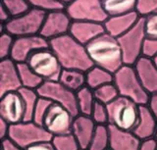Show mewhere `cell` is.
<instances>
[{
    "mask_svg": "<svg viewBox=\"0 0 157 150\" xmlns=\"http://www.w3.org/2000/svg\"><path fill=\"white\" fill-rule=\"evenodd\" d=\"M46 13L32 8L24 15L10 19L6 24H1V32L5 31L14 37L40 35Z\"/></svg>",
    "mask_w": 157,
    "mask_h": 150,
    "instance_id": "5",
    "label": "cell"
},
{
    "mask_svg": "<svg viewBox=\"0 0 157 150\" xmlns=\"http://www.w3.org/2000/svg\"><path fill=\"white\" fill-rule=\"evenodd\" d=\"M109 127L110 150H139L141 140L130 130H123L118 128Z\"/></svg>",
    "mask_w": 157,
    "mask_h": 150,
    "instance_id": "20",
    "label": "cell"
},
{
    "mask_svg": "<svg viewBox=\"0 0 157 150\" xmlns=\"http://www.w3.org/2000/svg\"><path fill=\"white\" fill-rule=\"evenodd\" d=\"M80 150H83V149H80Z\"/></svg>",
    "mask_w": 157,
    "mask_h": 150,
    "instance_id": "48",
    "label": "cell"
},
{
    "mask_svg": "<svg viewBox=\"0 0 157 150\" xmlns=\"http://www.w3.org/2000/svg\"><path fill=\"white\" fill-rule=\"evenodd\" d=\"M15 37L7 32H1L0 33V59L10 58L14 44Z\"/></svg>",
    "mask_w": 157,
    "mask_h": 150,
    "instance_id": "33",
    "label": "cell"
},
{
    "mask_svg": "<svg viewBox=\"0 0 157 150\" xmlns=\"http://www.w3.org/2000/svg\"><path fill=\"white\" fill-rule=\"evenodd\" d=\"M104 32L105 28L102 23L73 21L69 33L80 43L86 45Z\"/></svg>",
    "mask_w": 157,
    "mask_h": 150,
    "instance_id": "17",
    "label": "cell"
},
{
    "mask_svg": "<svg viewBox=\"0 0 157 150\" xmlns=\"http://www.w3.org/2000/svg\"><path fill=\"white\" fill-rule=\"evenodd\" d=\"M32 8H36L45 13H50L53 11L63 10L66 6L59 0H29Z\"/></svg>",
    "mask_w": 157,
    "mask_h": 150,
    "instance_id": "32",
    "label": "cell"
},
{
    "mask_svg": "<svg viewBox=\"0 0 157 150\" xmlns=\"http://www.w3.org/2000/svg\"><path fill=\"white\" fill-rule=\"evenodd\" d=\"M93 92H94V97L97 102H100L105 105L111 103L112 101H114L117 97L120 96L119 91H118L114 83L102 85L93 90Z\"/></svg>",
    "mask_w": 157,
    "mask_h": 150,
    "instance_id": "29",
    "label": "cell"
},
{
    "mask_svg": "<svg viewBox=\"0 0 157 150\" xmlns=\"http://www.w3.org/2000/svg\"><path fill=\"white\" fill-rule=\"evenodd\" d=\"M22 88L18 64L11 58L0 62V96Z\"/></svg>",
    "mask_w": 157,
    "mask_h": 150,
    "instance_id": "15",
    "label": "cell"
},
{
    "mask_svg": "<svg viewBox=\"0 0 157 150\" xmlns=\"http://www.w3.org/2000/svg\"><path fill=\"white\" fill-rule=\"evenodd\" d=\"M96 126L97 125L91 119L90 116L80 114L74 118L71 133L77 139L81 149L87 150Z\"/></svg>",
    "mask_w": 157,
    "mask_h": 150,
    "instance_id": "18",
    "label": "cell"
},
{
    "mask_svg": "<svg viewBox=\"0 0 157 150\" xmlns=\"http://www.w3.org/2000/svg\"><path fill=\"white\" fill-rule=\"evenodd\" d=\"M139 150H157V142L154 138L142 140Z\"/></svg>",
    "mask_w": 157,
    "mask_h": 150,
    "instance_id": "40",
    "label": "cell"
},
{
    "mask_svg": "<svg viewBox=\"0 0 157 150\" xmlns=\"http://www.w3.org/2000/svg\"><path fill=\"white\" fill-rule=\"evenodd\" d=\"M51 104H52V102L50 100L39 96V99H38L36 106V108H34V111H33V122L41 126L42 121H43L44 117H45V115H46L47 111H48Z\"/></svg>",
    "mask_w": 157,
    "mask_h": 150,
    "instance_id": "35",
    "label": "cell"
},
{
    "mask_svg": "<svg viewBox=\"0 0 157 150\" xmlns=\"http://www.w3.org/2000/svg\"><path fill=\"white\" fill-rule=\"evenodd\" d=\"M110 134L108 125H97L87 150H108Z\"/></svg>",
    "mask_w": 157,
    "mask_h": 150,
    "instance_id": "27",
    "label": "cell"
},
{
    "mask_svg": "<svg viewBox=\"0 0 157 150\" xmlns=\"http://www.w3.org/2000/svg\"><path fill=\"white\" fill-rule=\"evenodd\" d=\"M27 64L44 81H58L63 71L55 53L50 47L39 49L29 56Z\"/></svg>",
    "mask_w": 157,
    "mask_h": 150,
    "instance_id": "8",
    "label": "cell"
},
{
    "mask_svg": "<svg viewBox=\"0 0 157 150\" xmlns=\"http://www.w3.org/2000/svg\"><path fill=\"white\" fill-rule=\"evenodd\" d=\"M26 110L21 93L18 91L0 96V118L10 125H16L25 121Z\"/></svg>",
    "mask_w": 157,
    "mask_h": 150,
    "instance_id": "13",
    "label": "cell"
},
{
    "mask_svg": "<svg viewBox=\"0 0 157 150\" xmlns=\"http://www.w3.org/2000/svg\"><path fill=\"white\" fill-rule=\"evenodd\" d=\"M49 47L55 53L63 69L87 72L93 66L86 45L76 40L70 33L49 40Z\"/></svg>",
    "mask_w": 157,
    "mask_h": 150,
    "instance_id": "1",
    "label": "cell"
},
{
    "mask_svg": "<svg viewBox=\"0 0 157 150\" xmlns=\"http://www.w3.org/2000/svg\"><path fill=\"white\" fill-rule=\"evenodd\" d=\"M154 139L156 140V142H157V132H156V134H155V137H154Z\"/></svg>",
    "mask_w": 157,
    "mask_h": 150,
    "instance_id": "47",
    "label": "cell"
},
{
    "mask_svg": "<svg viewBox=\"0 0 157 150\" xmlns=\"http://www.w3.org/2000/svg\"><path fill=\"white\" fill-rule=\"evenodd\" d=\"M113 83L120 96L131 99L140 106L148 104L150 95L142 86L134 66L123 65L114 73Z\"/></svg>",
    "mask_w": 157,
    "mask_h": 150,
    "instance_id": "3",
    "label": "cell"
},
{
    "mask_svg": "<svg viewBox=\"0 0 157 150\" xmlns=\"http://www.w3.org/2000/svg\"><path fill=\"white\" fill-rule=\"evenodd\" d=\"M63 5H65V6H67V5H69V4H71L72 2H74L75 0H59Z\"/></svg>",
    "mask_w": 157,
    "mask_h": 150,
    "instance_id": "45",
    "label": "cell"
},
{
    "mask_svg": "<svg viewBox=\"0 0 157 150\" xmlns=\"http://www.w3.org/2000/svg\"><path fill=\"white\" fill-rule=\"evenodd\" d=\"M19 92L22 95L24 105H25V110H26L25 121H33V111L39 99V94L37 92V90L22 88L19 89Z\"/></svg>",
    "mask_w": 157,
    "mask_h": 150,
    "instance_id": "28",
    "label": "cell"
},
{
    "mask_svg": "<svg viewBox=\"0 0 157 150\" xmlns=\"http://www.w3.org/2000/svg\"><path fill=\"white\" fill-rule=\"evenodd\" d=\"M152 60H153V61H154V63H155V64L157 65V55H156V56L153 58V59H152Z\"/></svg>",
    "mask_w": 157,
    "mask_h": 150,
    "instance_id": "46",
    "label": "cell"
},
{
    "mask_svg": "<svg viewBox=\"0 0 157 150\" xmlns=\"http://www.w3.org/2000/svg\"><path fill=\"white\" fill-rule=\"evenodd\" d=\"M102 5L109 16L128 14L136 10V0H102Z\"/></svg>",
    "mask_w": 157,
    "mask_h": 150,
    "instance_id": "24",
    "label": "cell"
},
{
    "mask_svg": "<svg viewBox=\"0 0 157 150\" xmlns=\"http://www.w3.org/2000/svg\"><path fill=\"white\" fill-rule=\"evenodd\" d=\"M145 38L144 17H140L130 31L117 38L122 50L124 65L134 66L142 56Z\"/></svg>",
    "mask_w": 157,
    "mask_h": 150,
    "instance_id": "6",
    "label": "cell"
},
{
    "mask_svg": "<svg viewBox=\"0 0 157 150\" xmlns=\"http://www.w3.org/2000/svg\"><path fill=\"white\" fill-rule=\"evenodd\" d=\"M77 102L78 108V115L90 116L96 100L94 97V92L88 86H83L82 88L78 90L77 92Z\"/></svg>",
    "mask_w": 157,
    "mask_h": 150,
    "instance_id": "26",
    "label": "cell"
},
{
    "mask_svg": "<svg viewBox=\"0 0 157 150\" xmlns=\"http://www.w3.org/2000/svg\"><path fill=\"white\" fill-rule=\"evenodd\" d=\"M140 16L136 11L117 16H109L103 23L105 32L118 38L128 31H130L140 20Z\"/></svg>",
    "mask_w": 157,
    "mask_h": 150,
    "instance_id": "19",
    "label": "cell"
},
{
    "mask_svg": "<svg viewBox=\"0 0 157 150\" xmlns=\"http://www.w3.org/2000/svg\"><path fill=\"white\" fill-rule=\"evenodd\" d=\"M72 22V19L65 9L46 13L40 36L47 40H51L53 38L68 35L70 32Z\"/></svg>",
    "mask_w": 157,
    "mask_h": 150,
    "instance_id": "14",
    "label": "cell"
},
{
    "mask_svg": "<svg viewBox=\"0 0 157 150\" xmlns=\"http://www.w3.org/2000/svg\"><path fill=\"white\" fill-rule=\"evenodd\" d=\"M46 47H49V40L40 35L15 37L10 58L17 64L27 63L33 53Z\"/></svg>",
    "mask_w": 157,
    "mask_h": 150,
    "instance_id": "12",
    "label": "cell"
},
{
    "mask_svg": "<svg viewBox=\"0 0 157 150\" xmlns=\"http://www.w3.org/2000/svg\"><path fill=\"white\" fill-rule=\"evenodd\" d=\"M10 19H12V18L10 16L8 10L4 7V5L1 4V8H0V22L4 25V24H6Z\"/></svg>",
    "mask_w": 157,
    "mask_h": 150,
    "instance_id": "44",
    "label": "cell"
},
{
    "mask_svg": "<svg viewBox=\"0 0 157 150\" xmlns=\"http://www.w3.org/2000/svg\"><path fill=\"white\" fill-rule=\"evenodd\" d=\"M20 80H21L22 88L37 90L43 84V80L34 72L27 63L18 64Z\"/></svg>",
    "mask_w": 157,
    "mask_h": 150,
    "instance_id": "25",
    "label": "cell"
},
{
    "mask_svg": "<svg viewBox=\"0 0 157 150\" xmlns=\"http://www.w3.org/2000/svg\"><path fill=\"white\" fill-rule=\"evenodd\" d=\"M10 124H8L6 121L0 118V138L1 140L8 137L9 130H10Z\"/></svg>",
    "mask_w": 157,
    "mask_h": 150,
    "instance_id": "42",
    "label": "cell"
},
{
    "mask_svg": "<svg viewBox=\"0 0 157 150\" xmlns=\"http://www.w3.org/2000/svg\"><path fill=\"white\" fill-rule=\"evenodd\" d=\"M37 92L41 97L68 109L74 117L78 115L76 92L64 86L59 81H43L40 88L37 89Z\"/></svg>",
    "mask_w": 157,
    "mask_h": 150,
    "instance_id": "9",
    "label": "cell"
},
{
    "mask_svg": "<svg viewBox=\"0 0 157 150\" xmlns=\"http://www.w3.org/2000/svg\"><path fill=\"white\" fill-rule=\"evenodd\" d=\"M1 150H26V149H24L21 146L17 145L16 143H14L12 140H10L9 138H5L2 140Z\"/></svg>",
    "mask_w": 157,
    "mask_h": 150,
    "instance_id": "41",
    "label": "cell"
},
{
    "mask_svg": "<svg viewBox=\"0 0 157 150\" xmlns=\"http://www.w3.org/2000/svg\"><path fill=\"white\" fill-rule=\"evenodd\" d=\"M26 150H56V149L54 148L51 140H48V141H41L36 144H33L28 148H26Z\"/></svg>",
    "mask_w": 157,
    "mask_h": 150,
    "instance_id": "39",
    "label": "cell"
},
{
    "mask_svg": "<svg viewBox=\"0 0 157 150\" xmlns=\"http://www.w3.org/2000/svg\"><path fill=\"white\" fill-rule=\"evenodd\" d=\"M140 17L157 11V0H136V10Z\"/></svg>",
    "mask_w": 157,
    "mask_h": 150,
    "instance_id": "37",
    "label": "cell"
},
{
    "mask_svg": "<svg viewBox=\"0 0 157 150\" xmlns=\"http://www.w3.org/2000/svg\"><path fill=\"white\" fill-rule=\"evenodd\" d=\"M140 105L123 96L117 97L107 105L109 123L108 125L123 130L132 132L139 122Z\"/></svg>",
    "mask_w": 157,
    "mask_h": 150,
    "instance_id": "4",
    "label": "cell"
},
{
    "mask_svg": "<svg viewBox=\"0 0 157 150\" xmlns=\"http://www.w3.org/2000/svg\"><path fill=\"white\" fill-rule=\"evenodd\" d=\"M2 5L8 10L11 18L24 15L32 9L29 0H2Z\"/></svg>",
    "mask_w": 157,
    "mask_h": 150,
    "instance_id": "31",
    "label": "cell"
},
{
    "mask_svg": "<svg viewBox=\"0 0 157 150\" xmlns=\"http://www.w3.org/2000/svg\"><path fill=\"white\" fill-rule=\"evenodd\" d=\"M90 117L96 125H108V123H109V116H108L107 105L96 101L91 111Z\"/></svg>",
    "mask_w": 157,
    "mask_h": 150,
    "instance_id": "34",
    "label": "cell"
},
{
    "mask_svg": "<svg viewBox=\"0 0 157 150\" xmlns=\"http://www.w3.org/2000/svg\"><path fill=\"white\" fill-rule=\"evenodd\" d=\"M146 37L157 38V11L144 17Z\"/></svg>",
    "mask_w": 157,
    "mask_h": 150,
    "instance_id": "36",
    "label": "cell"
},
{
    "mask_svg": "<svg viewBox=\"0 0 157 150\" xmlns=\"http://www.w3.org/2000/svg\"><path fill=\"white\" fill-rule=\"evenodd\" d=\"M51 142L54 148L56 150H80V145H78L75 137L70 133L54 135L51 138Z\"/></svg>",
    "mask_w": 157,
    "mask_h": 150,
    "instance_id": "30",
    "label": "cell"
},
{
    "mask_svg": "<svg viewBox=\"0 0 157 150\" xmlns=\"http://www.w3.org/2000/svg\"><path fill=\"white\" fill-rule=\"evenodd\" d=\"M86 47L93 66L103 68L114 74L124 65L122 50L117 37L107 32L96 37Z\"/></svg>",
    "mask_w": 157,
    "mask_h": 150,
    "instance_id": "2",
    "label": "cell"
},
{
    "mask_svg": "<svg viewBox=\"0 0 157 150\" xmlns=\"http://www.w3.org/2000/svg\"><path fill=\"white\" fill-rule=\"evenodd\" d=\"M72 21L104 23L108 15L102 5V0H75L65 8Z\"/></svg>",
    "mask_w": 157,
    "mask_h": 150,
    "instance_id": "10",
    "label": "cell"
},
{
    "mask_svg": "<svg viewBox=\"0 0 157 150\" xmlns=\"http://www.w3.org/2000/svg\"><path fill=\"white\" fill-rule=\"evenodd\" d=\"M147 106H148L149 109L152 111V113L154 114V116L157 119V93L150 95V98H149Z\"/></svg>",
    "mask_w": 157,
    "mask_h": 150,
    "instance_id": "43",
    "label": "cell"
},
{
    "mask_svg": "<svg viewBox=\"0 0 157 150\" xmlns=\"http://www.w3.org/2000/svg\"><path fill=\"white\" fill-rule=\"evenodd\" d=\"M108 150H110V149H108Z\"/></svg>",
    "mask_w": 157,
    "mask_h": 150,
    "instance_id": "49",
    "label": "cell"
},
{
    "mask_svg": "<svg viewBox=\"0 0 157 150\" xmlns=\"http://www.w3.org/2000/svg\"><path fill=\"white\" fill-rule=\"evenodd\" d=\"M72 113L63 106L52 103L42 121V127L52 137L70 133L74 121Z\"/></svg>",
    "mask_w": 157,
    "mask_h": 150,
    "instance_id": "11",
    "label": "cell"
},
{
    "mask_svg": "<svg viewBox=\"0 0 157 150\" xmlns=\"http://www.w3.org/2000/svg\"><path fill=\"white\" fill-rule=\"evenodd\" d=\"M86 86L94 90L106 84L113 83L114 74L109 71L97 66H92L90 70L86 72Z\"/></svg>",
    "mask_w": 157,
    "mask_h": 150,
    "instance_id": "22",
    "label": "cell"
},
{
    "mask_svg": "<svg viewBox=\"0 0 157 150\" xmlns=\"http://www.w3.org/2000/svg\"><path fill=\"white\" fill-rule=\"evenodd\" d=\"M156 55H157V38L146 37L144 43L142 56L153 59Z\"/></svg>",
    "mask_w": 157,
    "mask_h": 150,
    "instance_id": "38",
    "label": "cell"
},
{
    "mask_svg": "<svg viewBox=\"0 0 157 150\" xmlns=\"http://www.w3.org/2000/svg\"><path fill=\"white\" fill-rule=\"evenodd\" d=\"M7 138L26 149L33 144L51 140L52 135L42 126L33 121H24L19 124L10 126Z\"/></svg>",
    "mask_w": 157,
    "mask_h": 150,
    "instance_id": "7",
    "label": "cell"
},
{
    "mask_svg": "<svg viewBox=\"0 0 157 150\" xmlns=\"http://www.w3.org/2000/svg\"><path fill=\"white\" fill-rule=\"evenodd\" d=\"M134 67L142 86L149 95L157 93V65L154 61L141 56Z\"/></svg>",
    "mask_w": 157,
    "mask_h": 150,
    "instance_id": "16",
    "label": "cell"
},
{
    "mask_svg": "<svg viewBox=\"0 0 157 150\" xmlns=\"http://www.w3.org/2000/svg\"><path fill=\"white\" fill-rule=\"evenodd\" d=\"M58 81L67 88L77 92L78 90H80L83 86L86 85V72L63 69Z\"/></svg>",
    "mask_w": 157,
    "mask_h": 150,
    "instance_id": "23",
    "label": "cell"
},
{
    "mask_svg": "<svg viewBox=\"0 0 157 150\" xmlns=\"http://www.w3.org/2000/svg\"><path fill=\"white\" fill-rule=\"evenodd\" d=\"M157 132V119L147 105L140 107V118L136 128L132 130L141 141L154 138Z\"/></svg>",
    "mask_w": 157,
    "mask_h": 150,
    "instance_id": "21",
    "label": "cell"
}]
</instances>
